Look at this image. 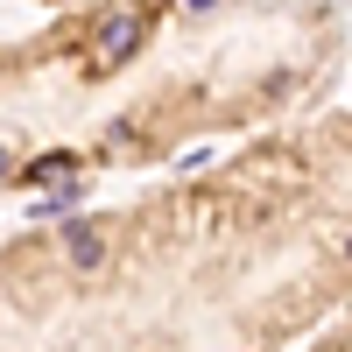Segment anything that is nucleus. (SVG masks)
<instances>
[{
    "mask_svg": "<svg viewBox=\"0 0 352 352\" xmlns=\"http://www.w3.org/2000/svg\"><path fill=\"white\" fill-rule=\"evenodd\" d=\"M352 303V120L0 240V352H289Z\"/></svg>",
    "mask_w": 352,
    "mask_h": 352,
    "instance_id": "obj_1",
    "label": "nucleus"
},
{
    "mask_svg": "<svg viewBox=\"0 0 352 352\" xmlns=\"http://www.w3.org/2000/svg\"><path fill=\"white\" fill-rule=\"evenodd\" d=\"M303 352H352V303L331 317L324 331H317V345H303Z\"/></svg>",
    "mask_w": 352,
    "mask_h": 352,
    "instance_id": "obj_2",
    "label": "nucleus"
}]
</instances>
